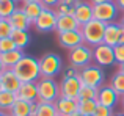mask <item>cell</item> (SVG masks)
I'll return each mask as SVG.
<instances>
[{
    "label": "cell",
    "instance_id": "cell-3",
    "mask_svg": "<svg viewBox=\"0 0 124 116\" xmlns=\"http://www.w3.org/2000/svg\"><path fill=\"white\" fill-rule=\"evenodd\" d=\"M39 69H41V77L54 79L55 75L63 72V60L58 53L47 52L39 58Z\"/></svg>",
    "mask_w": 124,
    "mask_h": 116
},
{
    "label": "cell",
    "instance_id": "cell-17",
    "mask_svg": "<svg viewBox=\"0 0 124 116\" xmlns=\"http://www.w3.org/2000/svg\"><path fill=\"white\" fill-rule=\"evenodd\" d=\"M8 21H9V24H11L13 30H25V31H28V28L33 25L30 22V19L27 17V14L22 11V8H16V11L9 16Z\"/></svg>",
    "mask_w": 124,
    "mask_h": 116
},
{
    "label": "cell",
    "instance_id": "cell-26",
    "mask_svg": "<svg viewBox=\"0 0 124 116\" xmlns=\"http://www.w3.org/2000/svg\"><path fill=\"white\" fill-rule=\"evenodd\" d=\"M97 108V101H79V108L77 111L83 116H93Z\"/></svg>",
    "mask_w": 124,
    "mask_h": 116
},
{
    "label": "cell",
    "instance_id": "cell-28",
    "mask_svg": "<svg viewBox=\"0 0 124 116\" xmlns=\"http://www.w3.org/2000/svg\"><path fill=\"white\" fill-rule=\"evenodd\" d=\"M108 85L112 86V88L115 89L119 96H124V74H121L119 71H118V72H115L112 75V79H110Z\"/></svg>",
    "mask_w": 124,
    "mask_h": 116
},
{
    "label": "cell",
    "instance_id": "cell-16",
    "mask_svg": "<svg viewBox=\"0 0 124 116\" xmlns=\"http://www.w3.org/2000/svg\"><path fill=\"white\" fill-rule=\"evenodd\" d=\"M2 79V85L5 91H11V93H17L19 88H21L22 82L19 80V77L16 75V72L13 69H5L0 75Z\"/></svg>",
    "mask_w": 124,
    "mask_h": 116
},
{
    "label": "cell",
    "instance_id": "cell-52",
    "mask_svg": "<svg viewBox=\"0 0 124 116\" xmlns=\"http://www.w3.org/2000/svg\"><path fill=\"white\" fill-rule=\"evenodd\" d=\"M58 116H60V115H58Z\"/></svg>",
    "mask_w": 124,
    "mask_h": 116
},
{
    "label": "cell",
    "instance_id": "cell-10",
    "mask_svg": "<svg viewBox=\"0 0 124 116\" xmlns=\"http://www.w3.org/2000/svg\"><path fill=\"white\" fill-rule=\"evenodd\" d=\"M93 63L97 66H112L115 63V52L113 47L107 46V44H99V46L93 47Z\"/></svg>",
    "mask_w": 124,
    "mask_h": 116
},
{
    "label": "cell",
    "instance_id": "cell-11",
    "mask_svg": "<svg viewBox=\"0 0 124 116\" xmlns=\"http://www.w3.org/2000/svg\"><path fill=\"white\" fill-rule=\"evenodd\" d=\"M57 41L63 49L72 50L76 47L85 44L82 30H72V31H64V33H57Z\"/></svg>",
    "mask_w": 124,
    "mask_h": 116
},
{
    "label": "cell",
    "instance_id": "cell-30",
    "mask_svg": "<svg viewBox=\"0 0 124 116\" xmlns=\"http://www.w3.org/2000/svg\"><path fill=\"white\" fill-rule=\"evenodd\" d=\"M36 116H58L57 108H55V104H52V102H39Z\"/></svg>",
    "mask_w": 124,
    "mask_h": 116
},
{
    "label": "cell",
    "instance_id": "cell-14",
    "mask_svg": "<svg viewBox=\"0 0 124 116\" xmlns=\"http://www.w3.org/2000/svg\"><path fill=\"white\" fill-rule=\"evenodd\" d=\"M121 24L119 22H110L105 25V33H104V44L110 47H115L119 44V38H121Z\"/></svg>",
    "mask_w": 124,
    "mask_h": 116
},
{
    "label": "cell",
    "instance_id": "cell-39",
    "mask_svg": "<svg viewBox=\"0 0 124 116\" xmlns=\"http://www.w3.org/2000/svg\"><path fill=\"white\" fill-rule=\"evenodd\" d=\"M93 5H101V3H107V2H113V0H88Z\"/></svg>",
    "mask_w": 124,
    "mask_h": 116
},
{
    "label": "cell",
    "instance_id": "cell-2",
    "mask_svg": "<svg viewBox=\"0 0 124 116\" xmlns=\"http://www.w3.org/2000/svg\"><path fill=\"white\" fill-rule=\"evenodd\" d=\"M105 25L107 24L97 21V19H93L88 24L82 25L80 30H82L85 44H88L90 47H96L99 44H102L104 43V33H105Z\"/></svg>",
    "mask_w": 124,
    "mask_h": 116
},
{
    "label": "cell",
    "instance_id": "cell-4",
    "mask_svg": "<svg viewBox=\"0 0 124 116\" xmlns=\"http://www.w3.org/2000/svg\"><path fill=\"white\" fill-rule=\"evenodd\" d=\"M38 86V96H39V102H55L60 99V83L55 82V79H49V77H41L36 82Z\"/></svg>",
    "mask_w": 124,
    "mask_h": 116
},
{
    "label": "cell",
    "instance_id": "cell-29",
    "mask_svg": "<svg viewBox=\"0 0 124 116\" xmlns=\"http://www.w3.org/2000/svg\"><path fill=\"white\" fill-rule=\"evenodd\" d=\"M97 93H99V88H93V86L83 85L80 93H79V101H96Z\"/></svg>",
    "mask_w": 124,
    "mask_h": 116
},
{
    "label": "cell",
    "instance_id": "cell-34",
    "mask_svg": "<svg viewBox=\"0 0 124 116\" xmlns=\"http://www.w3.org/2000/svg\"><path fill=\"white\" fill-rule=\"evenodd\" d=\"M63 77H68V79H71V77H79L80 75V69L76 66H72V64H68L66 67H63Z\"/></svg>",
    "mask_w": 124,
    "mask_h": 116
},
{
    "label": "cell",
    "instance_id": "cell-31",
    "mask_svg": "<svg viewBox=\"0 0 124 116\" xmlns=\"http://www.w3.org/2000/svg\"><path fill=\"white\" fill-rule=\"evenodd\" d=\"M13 27L9 24L8 19H2L0 21V39H5V38H11L13 35Z\"/></svg>",
    "mask_w": 124,
    "mask_h": 116
},
{
    "label": "cell",
    "instance_id": "cell-20",
    "mask_svg": "<svg viewBox=\"0 0 124 116\" xmlns=\"http://www.w3.org/2000/svg\"><path fill=\"white\" fill-rule=\"evenodd\" d=\"M21 8H22V11L27 14V17L30 19L31 24H33V22L39 17L41 13L44 11V5H42L41 2H27V3H22Z\"/></svg>",
    "mask_w": 124,
    "mask_h": 116
},
{
    "label": "cell",
    "instance_id": "cell-18",
    "mask_svg": "<svg viewBox=\"0 0 124 116\" xmlns=\"http://www.w3.org/2000/svg\"><path fill=\"white\" fill-rule=\"evenodd\" d=\"M55 108H57V113L60 116H71L72 113H76L77 108H79V99L60 97L55 102Z\"/></svg>",
    "mask_w": 124,
    "mask_h": 116
},
{
    "label": "cell",
    "instance_id": "cell-8",
    "mask_svg": "<svg viewBox=\"0 0 124 116\" xmlns=\"http://www.w3.org/2000/svg\"><path fill=\"white\" fill-rule=\"evenodd\" d=\"M119 8L115 5V2H107L101 3V5H94V19L104 22V24H110V22H116L119 16Z\"/></svg>",
    "mask_w": 124,
    "mask_h": 116
},
{
    "label": "cell",
    "instance_id": "cell-13",
    "mask_svg": "<svg viewBox=\"0 0 124 116\" xmlns=\"http://www.w3.org/2000/svg\"><path fill=\"white\" fill-rule=\"evenodd\" d=\"M74 17L77 19V22L80 24V28H82V25L88 24L90 21L94 19V5L90 3L88 0H80L79 5H77Z\"/></svg>",
    "mask_w": 124,
    "mask_h": 116
},
{
    "label": "cell",
    "instance_id": "cell-21",
    "mask_svg": "<svg viewBox=\"0 0 124 116\" xmlns=\"http://www.w3.org/2000/svg\"><path fill=\"white\" fill-rule=\"evenodd\" d=\"M24 50L21 49H16V50H11V52H5V53H0V60H2V63L5 64L6 69H13V67L16 66V64L19 63V61L22 60V57H24Z\"/></svg>",
    "mask_w": 124,
    "mask_h": 116
},
{
    "label": "cell",
    "instance_id": "cell-12",
    "mask_svg": "<svg viewBox=\"0 0 124 116\" xmlns=\"http://www.w3.org/2000/svg\"><path fill=\"white\" fill-rule=\"evenodd\" d=\"M96 101H97V104H101V105L115 108L116 105H118V102H121V96H119L110 85H102L99 88Z\"/></svg>",
    "mask_w": 124,
    "mask_h": 116
},
{
    "label": "cell",
    "instance_id": "cell-38",
    "mask_svg": "<svg viewBox=\"0 0 124 116\" xmlns=\"http://www.w3.org/2000/svg\"><path fill=\"white\" fill-rule=\"evenodd\" d=\"M113 2H115V5L119 8V11L124 13V0H113Z\"/></svg>",
    "mask_w": 124,
    "mask_h": 116
},
{
    "label": "cell",
    "instance_id": "cell-40",
    "mask_svg": "<svg viewBox=\"0 0 124 116\" xmlns=\"http://www.w3.org/2000/svg\"><path fill=\"white\" fill-rule=\"evenodd\" d=\"M119 44H124V28L121 30V38H119Z\"/></svg>",
    "mask_w": 124,
    "mask_h": 116
},
{
    "label": "cell",
    "instance_id": "cell-41",
    "mask_svg": "<svg viewBox=\"0 0 124 116\" xmlns=\"http://www.w3.org/2000/svg\"><path fill=\"white\" fill-rule=\"evenodd\" d=\"M5 69H6V67H5V64H3V63H2V60H0V75H2V72H3Z\"/></svg>",
    "mask_w": 124,
    "mask_h": 116
},
{
    "label": "cell",
    "instance_id": "cell-37",
    "mask_svg": "<svg viewBox=\"0 0 124 116\" xmlns=\"http://www.w3.org/2000/svg\"><path fill=\"white\" fill-rule=\"evenodd\" d=\"M38 107H39V102H31L30 116H36V113H38Z\"/></svg>",
    "mask_w": 124,
    "mask_h": 116
},
{
    "label": "cell",
    "instance_id": "cell-47",
    "mask_svg": "<svg viewBox=\"0 0 124 116\" xmlns=\"http://www.w3.org/2000/svg\"><path fill=\"white\" fill-rule=\"evenodd\" d=\"M71 116H83V115H82V113H79V111H76V113H72Z\"/></svg>",
    "mask_w": 124,
    "mask_h": 116
},
{
    "label": "cell",
    "instance_id": "cell-24",
    "mask_svg": "<svg viewBox=\"0 0 124 116\" xmlns=\"http://www.w3.org/2000/svg\"><path fill=\"white\" fill-rule=\"evenodd\" d=\"M17 101V94L11 91H0V110L2 111H9L11 107Z\"/></svg>",
    "mask_w": 124,
    "mask_h": 116
},
{
    "label": "cell",
    "instance_id": "cell-7",
    "mask_svg": "<svg viewBox=\"0 0 124 116\" xmlns=\"http://www.w3.org/2000/svg\"><path fill=\"white\" fill-rule=\"evenodd\" d=\"M57 19L58 14L52 8H44V11L39 14V17L33 22V27L38 33H50L57 28Z\"/></svg>",
    "mask_w": 124,
    "mask_h": 116
},
{
    "label": "cell",
    "instance_id": "cell-45",
    "mask_svg": "<svg viewBox=\"0 0 124 116\" xmlns=\"http://www.w3.org/2000/svg\"><path fill=\"white\" fill-rule=\"evenodd\" d=\"M22 3H27V2H39V0H21Z\"/></svg>",
    "mask_w": 124,
    "mask_h": 116
},
{
    "label": "cell",
    "instance_id": "cell-42",
    "mask_svg": "<svg viewBox=\"0 0 124 116\" xmlns=\"http://www.w3.org/2000/svg\"><path fill=\"white\" fill-rule=\"evenodd\" d=\"M119 24H121V27L124 28V13L121 14V17H119Z\"/></svg>",
    "mask_w": 124,
    "mask_h": 116
},
{
    "label": "cell",
    "instance_id": "cell-48",
    "mask_svg": "<svg viewBox=\"0 0 124 116\" xmlns=\"http://www.w3.org/2000/svg\"><path fill=\"white\" fill-rule=\"evenodd\" d=\"M0 91H3V85H2V79H0Z\"/></svg>",
    "mask_w": 124,
    "mask_h": 116
},
{
    "label": "cell",
    "instance_id": "cell-43",
    "mask_svg": "<svg viewBox=\"0 0 124 116\" xmlns=\"http://www.w3.org/2000/svg\"><path fill=\"white\" fill-rule=\"evenodd\" d=\"M118 71H119L121 74H124V63H123V64H119V66H118Z\"/></svg>",
    "mask_w": 124,
    "mask_h": 116
},
{
    "label": "cell",
    "instance_id": "cell-35",
    "mask_svg": "<svg viewBox=\"0 0 124 116\" xmlns=\"http://www.w3.org/2000/svg\"><path fill=\"white\" fill-rule=\"evenodd\" d=\"M93 116H115V113H113V108L97 104V108H96V111H94Z\"/></svg>",
    "mask_w": 124,
    "mask_h": 116
},
{
    "label": "cell",
    "instance_id": "cell-23",
    "mask_svg": "<svg viewBox=\"0 0 124 116\" xmlns=\"http://www.w3.org/2000/svg\"><path fill=\"white\" fill-rule=\"evenodd\" d=\"M11 38H13V41H14L16 47L21 49V50L27 49V47L30 46V43H31L30 33L25 31V30H14V31H13V35H11Z\"/></svg>",
    "mask_w": 124,
    "mask_h": 116
},
{
    "label": "cell",
    "instance_id": "cell-5",
    "mask_svg": "<svg viewBox=\"0 0 124 116\" xmlns=\"http://www.w3.org/2000/svg\"><path fill=\"white\" fill-rule=\"evenodd\" d=\"M80 80H82L83 85L86 86H93V88H101L104 85V80H105V72L101 66L91 63L86 67L80 69Z\"/></svg>",
    "mask_w": 124,
    "mask_h": 116
},
{
    "label": "cell",
    "instance_id": "cell-1",
    "mask_svg": "<svg viewBox=\"0 0 124 116\" xmlns=\"http://www.w3.org/2000/svg\"><path fill=\"white\" fill-rule=\"evenodd\" d=\"M16 75L19 77L22 83L27 82H38L41 79V69H39V58H35L31 55H24L22 60L13 67Z\"/></svg>",
    "mask_w": 124,
    "mask_h": 116
},
{
    "label": "cell",
    "instance_id": "cell-33",
    "mask_svg": "<svg viewBox=\"0 0 124 116\" xmlns=\"http://www.w3.org/2000/svg\"><path fill=\"white\" fill-rule=\"evenodd\" d=\"M113 52H115V63L123 64L124 63V44H118V46L113 47Z\"/></svg>",
    "mask_w": 124,
    "mask_h": 116
},
{
    "label": "cell",
    "instance_id": "cell-6",
    "mask_svg": "<svg viewBox=\"0 0 124 116\" xmlns=\"http://www.w3.org/2000/svg\"><path fill=\"white\" fill-rule=\"evenodd\" d=\"M68 60H69V64L79 67V69H83L93 63V47H90L88 44H82V46L69 50Z\"/></svg>",
    "mask_w": 124,
    "mask_h": 116
},
{
    "label": "cell",
    "instance_id": "cell-27",
    "mask_svg": "<svg viewBox=\"0 0 124 116\" xmlns=\"http://www.w3.org/2000/svg\"><path fill=\"white\" fill-rule=\"evenodd\" d=\"M16 2L14 0H0V17L9 19V16L16 11Z\"/></svg>",
    "mask_w": 124,
    "mask_h": 116
},
{
    "label": "cell",
    "instance_id": "cell-51",
    "mask_svg": "<svg viewBox=\"0 0 124 116\" xmlns=\"http://www.w3.org/2000/svg\"><path fill=\"white\" fill-rule=\"evenodd\" d=\"M0 21H2V17H0Z\"/></svg>",
    "mask_w": 124,
    "mask_h": 116
},
{
    "label": "cell",
    "instance_id": "cell-25",
    "mask_svg": "<svg viewBox=\"0 0 124 116\" xmlns=\"http://www.w3.org/2000/svg\"><path fill=\"white\" fill-rule=\"evenodd\" d=\"M30 108H31L30 102L17 99L16 104L11 107V110H9L8 113H9V116H30Z\"/></svg>",
    "mask_w": 124,
    "mask_h": 116
},
{
    "label": "cell",
    "instance_id": "cell-19",
    "mask_svg": "<svg viewBox=\"0 0 124 116\" xmlns=\"http://www.w3.org/2000/svg\"><path fill=\"white\" fill-rule=\"evenodd\" d=\"M72 30H80V24L74 16H58L57 19V33H64V31H72Z\"/></svg>",
    "mask_w": 124,
    "mask_h": 116
},
{
    "label": "cell",
    "instance_id": "cell-22",
    "mask_svg": "<svg viewBox=\"0 0 124 116\" xmlns=\"http://www.w3.org/2000/svg\"><path fill=\"white\" fill-rule=\"evenodd\" d=\"M79 2L80 0H61L58 6L55 8V11L58 16H74Z\"/></svg>",
    "mask_w": 124,
    "mask_h": 116
},
{
    "label": "cell",
    "instance_id": "cell-46",
    "mask_svg": "<svg viewBox=\"0 0 124 116\" xmlns=\"http://www.w3.org/2000/svg\"><path fill=\"white\" fill-rule=\"evenodd\" d=\"M121 107H123V111H124V96H121Z\"/></svg>",
    "mask_w": 124,
    "mask_h": 116
},
{
    "label": "cell",
    "instance_id": "cell-44",
    "mask_svg": "<svg viewBox=\"0 0 124 116\" xmlns=\"http://www.w3.org/2000/svg\"><path fill=\"white\" fill-rule=\"evenodd\" d=\"M0 116H9V113H8V111H2V110H0Z\"/></svg>",
    "mask_w": 124,
    "mask_h": 116
},
{
    "label": "cell",
    "instance_id": "cell-15",
    "mask_svg": "<svg viewBox=\"0 0 124 116\" xmlns=\"http://www.w3.org/2000/svg\"><path fill=\"white\" fill-rule=\"evenodd\" d=\"M17 94V99L25 102H38L39 101V96H38V86L36 82H27V83H22L19 91L16 93Z\"/></svg>",
    "mask_w": 124,
    "mask_h": 116
},
{
    "label": "cell",
    "instance_id": "cell-32",
    "mask_svg": "<svg viewBox=\"0 0 124 116\" xmlns=\"http://www.w3.org/2000/svg\"><path fill=\"white\" fill-rule=\"evenodd\" d=\"M14 41L13 38H5V39H0V53H5V52H11V50H16Z\"/></svg>",
    "mask_w": 124,
    "mask_h": 116
},
{
    "label": "cell",
    "instance_id": "cell-36",
    "mask_svg": "<svg viewBox=\"0 0 124 116\" xmlns=\"http://www.w3.org/2000/svg\"><path fill=\"white\" fill-rule=\"evenodd\" d=\"M39 2L44 5V8H52V9H55L61 0H39Z\"/></svg>",
    "mask_w": 124,
    "mask_h": 116
},
{
    "label": "cell",
    "instance_id": "cell-50",
    "mask_svg": "<svg viewBox=\"0 0 124 116\" xmlns=\"http://www.w3.org/2000/svg\"><path fill=\"white\" fill-rule=\"evenodd\" d=\"M14 2H19V0H14Z\"/></svg>",
    "mask_w": 124,
    "mask_h": 116
},
{
    "label": "cell",
    "instance_id": "cell-49",
    "mask_svg": "<svg viewBox=\"0 0 124 116\" xmlns=\"http://www.w3.org/2000/svg\"><path fill=\"white\" fill-rule=\"evenodd\" d=\"M115 116H124V113H118V115H115Z\"/></svg>",
    "mask_w": 124,
    "mask_h": 116
},
{
    "label": "cell",
    "instance_id": "cell-9",
    "mask_svg": "<svg viewBox=\"0 0 124 116\" xmlns=\"http://www.w3.org/2000/svg\"><path fill=\"white\" fill-rule=\"evenodd\" d=\"M83 83L80 77H63L60 80V97L66 99H79V93L82 89Z\"/></svg>",
    "mask_w": 124,
    "mask_h": 116
}]
</instances>
